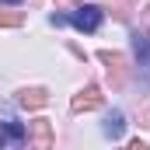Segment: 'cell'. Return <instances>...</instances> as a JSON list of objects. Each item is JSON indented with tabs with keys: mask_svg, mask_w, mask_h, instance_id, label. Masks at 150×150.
I'll return each instance as SVG.
<instances>
[{
	"mask_svg": "<svg viewBox=\"0 0 150 150\" xmlns=\"http://www.w3.org/2000/svg\"><path fill=\"white\" fill-rule=\"evenodd\" d=\"M52 4H63V7H80L84 0H52Z\"/></svg>",
	"mask_w": 150,
	"mask_h": 150,
	"instance_id": "cell-12",
	"label": "cell"
},
{
	"mask_svg": "<svg viewBox=\"0 0 150 150\" xmlns=\"http://www.w3.org/2000/svg\"><path fill=\"white\" fill-rule=\"evenodd\" d=\"M143 28H147V32H150V4H147V7H143Z\"/></svg>",
	"mask_w": 150,
	"mask_h": 150,
	"instance_id": "cell-13",
	"label": "cell"
},
{
	"mask_svg": "<svg viewBox=\"0 0 150 150\" xmlns=\"http://www.w3.org/2000/svg\"><path fill=\"white\" fill-rule=\"evenodd\" d=\"M105 4L115 11V18H119V21H129V0H105Z\"/></svg>",
	"mask_w": 150,
	"mask_h": 150,
	"instance_id": "cell-10",
	"label": "cell"
},
{
	"mask_svg": "<svg viewBox=\"0 0 150 150\" xmlns=\"http://www.w3.org/2000/svg\"><path fill=\"white\" fill-rule=\"evenodd\" d=\"M18 105L21 108H42V105H49V91L45 87H21L18 91Z\"/></svg>",
	"mask_w": 150,
	"mask_h": 150,
	"instance_id": "cell-5",
	"label": "cell"
},
{
	"mask_svg": "<svg viewBox=\"0 0 150 150\" xmlns=\"http://www.w3.org/2000/svg\"><path fill=\"white\" fill-rule=\"evenodd\" d=\"M101 101H105V94H101V87L98 84H87L84 91H77L74 101H70V108H74L77 115L80 112H94V108H101Z\"/></svg>",
	"mask_w": 150,
	"mask_h": 150,
	"instance_id": "cell-3",
	"label": "cell"
},
{
	"mask_svg": "<svg viewBox=\"0 0 150 150\" xmlns=\"http://www.w3.org/2000/svg\"><path fill=\"white\" fill-rule=\"evenodd\" d=\"M122 129H126V115H122V112H112L108 119H105V136L119 140V136H122Z\"/></svg>",
	"mask_w": 150,
	"mask_h": 150,
	"instance_id": "cell-7",
	"label": "cell"
},
{
	"mask_svg": "<svg viewBox=\"0 0 150 150\" xmlns=\"http://www.w3.org/2000/svg\"><path fill=\"white\" fill-rule=\"evenodd\" d=\"M28 136H32V147L35 150H52L56 147V133H52V122H49V119L28 122Z\"/></svg>",
	"mask_w": 150,
	"mask_h": 150,
	"instance_id": "cell-2",
	"label": "cell"
},
{
	"mask_svg": "<svg viewBox=\"0 0 150 150\" xmlns=\"http://www.w3.org/2000/svg\"><path fill=\"white\" fill-rule=\"evenodd\" d=\"M21 21H25L21 11H0V28H18Z\"/></svg>",
	"mask_w": 150,
	"mask_h": 150,
	"instance_id": "cell-9",
	"label": "cell"
},
{
	"mask_svg": "<svg viewBox=\"0 0 150 150\" xmlns=\"http://www.w3.org/2000/svg\"><path fill=\"white\" fill-rule=\"evenodd\" d=\"M129 150H150V143H143V140H133V143H129Z\"/></svg>",
	"mask_w": 150,
	"mask_h": 150,
	"instance_id": "cell-11",
	"label": "cell"
},
{
	"mask_svg": "<svg viewBox=\"0 0 150 150\" xmlns=\"http://www.w3.org/2000/svg\"><path fill=\"white\" fill-rule=\"evenodd\" d=\"M101 18H105V11L101 7H80V11H74V28H80V32H98L101 28Z\"/></svg>",
	"mask_w": 150,
	"mask_h": 150,
	"instance_id": "cell-4",
	"label": "cell"
},
{
	"mask_svg": "<svg viewBox=\"0 0 150 150\" xmlns=\"http://www.w3.org/2000/svg\"><path fill=\"white\" fill-rule=\"evenodd\" d=\"M98 59L108 67L112 91H122V87H126V77H129V63H126V56H122V52H108V49H101V52H98Z\"/></svg>",
	"mask_w": 150,
	"mask_h": 150,
	"instance_id": "cell-1",
	"label": "cell"
},
{
	"mask_svg": "<svg viewBox=\"0 0 150 150\" xmlns=\"http://www.w3.org/2000/svg\"><path fill=\"white\" fill-rule=\"evenodd\" d=\"M4 4H21V0H4Z\"/></svg>",
	"mask_w": 150,
	"mask_h": 150,
	"instance_id": "cell-14",
	"label": "cell"
},
{
	"mask_svg": "<svg viewBox=\"0 0 150 150\" xmlns=\"http://www.w3.org/2000/svg\"><path fill=\"white\" fill-rule=\"evenodd\" d=\"M25 136H28V133H25V126H18V122H7V126L0 129V150H7V143H11V140H18V143H21Z\"/></svg>",
	"mask_w": 150,
	"mask_h": 150,
	"instance_id": "cell-6",
	"label": "cell"
},
{
	"mask_svg": "<svg viewBox=\"0 0 150 150\" xmlns=\"http://www.w3.org/2000/svg\"><path fill=\"white\" fill-rule=\"evenodd\" d=\"M133 45H136V56H140V67H143V74L150 77V42L143 35H136L133 38Z\"/></svg>",
	"mask_w": 150,
	"mask_h": 150,
	"instance_id": "cell-8",
	"label": "cell"
}]
</instances>
